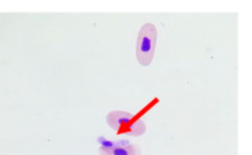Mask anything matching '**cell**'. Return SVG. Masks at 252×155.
Returning <instances> with one entry per match:
<instances>
[{"instance_id":"3957f363","label":"cell","mask_w":252,"mask_h":155,"mask_svg":"<svg viewBox=\"0 0 252 155\" xmlns=\"http://www.w3.org/2000/svg\"><path fill=\"white\" fill-rule=\"evenodd\" d=\"M100 155H141V149L137 144H128L125 146L102 147L98 148Z\"/></svg>"},{"instance_id":"7a4b0ae2","label":"cell","mask_w":252,"mask_h":155,"mask_svg":"<svg viewBox=\"0 0 252 155\" xmlns=\"http://www.w3.org/2000/svg\"><path fill=\"white\" fill-rule=\"evenodd\" d=\"M158 39V29L153 23H145L139 29L136 41V59L143 67L152 64Z\"/></svg>"},{"instance_id":"6da1fadb","label":"cell","mask_w":252,"mask_h":155,"mask_svg":"<svg viewBox=\"0 0 252 155\" xmlns=\"http://www.w3.org/2000/svg\"><path fill=\"white\" fill-rule=\"evenodd\" d=\"M141 112L132 114L125 111L114 110L106 115V123L117 134H128L139 136L145 133L146 125L140 119Z\"/></svg>"}]
</instances>
